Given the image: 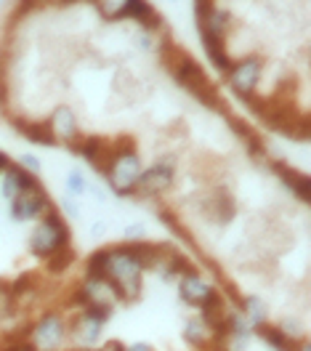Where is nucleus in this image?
Returning <instances> with one entry per match:
<instances>
[{
    "instance_id": "30",
    "label": "nucleus",
    "mask_w": 311,
    "mask_h": 351,
    "mask_svg": "<svg viewBox=\"0 0 311 351\" xmlns=\"http://www.w3.org/2000/svg\"><path fill=\"white\" fill-rule=\"evenodd\" d=\"M62 213H67L69 219H77L80 216V208H77V202H75V197H62Z\"/></svg>"
},
{
    "instance_id": "17",
    "label": "nucleus",
    "mask_w": 311,
    "mask_h": 351,
    "mask_svg": "<svg viewBox=\"0 0 311 351\" xmlns=\"http://www.w3.org/2000/svg\"><path fill=\"white\" fill-rule=\"evenodd\" d=\"M186 269H192L189 258H184L173 247H168V245L160 242V253H157V261L152 266V271L160 274V280H178Z\"/></svg>"
},
{
    "instance_id": "23",
    "label": "nucleus",
    "mask_w": 311,
    "mask_h": 351,
    "mask_svg": "<svg viewBox=\"0 0 311 351\" xmlns=\"http://www.w3.org/2000/svg\"><path fill=\"white\" fill-rule=\"evenodd\" d=\"M134 45H136V51H141V53H152L157 48H162V43H160V29L141 27L138 35L134 38Z\"/></svg>"
},
{
    "instance_id": "34",
    "label": "nucleus",
    "mask_w": 311,
    "mask_h": 351,
    "mask_svg": "<svg viewBox=\"0 0 311 351\" xmlns=\"http://www.w3.org/2000/svg\"><path fill=\"white\" fill-rule=\"evenodd\" d=\"M99 351H125V346H123L120 341H110V343H104Z\"/></svg>"
},
{
    "instance_id": "27",
    "label": "nucleus",
    "mask_w": 311,
    "mask_h": 351,
    "mask_svg": "<svg viewBox=\"0 0 311 351\" xmlns=\"http://www.w3.org/2000/svg\"><path fill=\"white\" fill-rule=\"evenodd\" d=\"M277 328H279V332H282L285 338H290V341H306L303 325H301L298 319H293V317L282 319V322H277Z\"/></svg>"
},
{
    "instance_id": "36",
    "label": "nucleus",
    "mask_w": 311,
    "mask_h": 351,
    "mask_svg": "<svg viewBox=\"0 0 311 351\" xmlns=\"http://www.w3.org/2000/svg\"><path fill=\"white\" fill-rule=\"evenodd\" d=\"M8 165H11V160H8V154H5V152H0V173H3V171H5Z\"/></svg>"
},
{
    "instance_id": "29",
    "label": "nucleus",
    "mask_w": 311,
    "mask_h": 351,
    "mask_svg": "<svg viewBox=\"0 0 311 351\" xmlns=\"http://www.w3.org/2000/svg\"><path fill=\"white\" fill-rule=\"evenodd\" d=\"M19 165L27 168L29 173H40V171H43V162H40V157H35V154H22Z\"/></svg>"
},
{
    "instance_id": "9",
    "label": "nucleus",
    "mask_w": 311,
    "mask_h": 351,
    "mask_svg": "<svg viewBox=\"0 0 311 351\" xmlns=\"http://www.w3.org/2000/svg\"><path fill=\"white\" fill-rule=\"evenodd\" d=\"M11 202V208H8V213H11V221H16V223H27V221H38L43 219L48 210H53V202L51 197L45 195V189L40 184H35L32 189H27L22 195H16L14 199H8Z\"/></svg>"
},
{
    "instance_id": "8",
    "label": "nucleus",
    "mask_w": 311,
    "mask_h": 351,
    "mask_svg": "<svg viewBox=\"0 0 311 351\" xmlns=\"http://www.w3.org/2000/svg\"><path fill=\"white\" fill-rule=\"evenodd\" d=\"M176 184V162L168 157L155 160L149 168H141V176L136 181V192L141 197H160Z\"/></svg>"
},
{
    "instance_id": "15",
    "label": "nucleus",
    "mask_w": 311,
    "mask_h": 351,
    "mask_svg": "<svg viewBox=\"0 0 311 351\" xmlns=\"http://www.w3.org/2000/svg\"><path fill=\"white\" fill-rule=\"evenodd\" d=\"M35 184H40L38 181V176L29 173L27 168H22L19 162H11L3 173H0V195L5 199H14L16 195H22L27 189H32Z\"/></svg>"
},
{
    "instance_id": "18",
    "label": "nucleus",
    "mask_w": 311,
    "mask_h": 351,
    "mask_svg": "<svg viewBox=\"0 0 311 351\" xmlns=\"http://www.w3.org/2000/svg\"><path fill=\"white\" fill-rule=\"evenodd\" d=\"M274 173H277V178L290 189V195H295L301 202H309L311 199L309 176L301 173V171H293V168H288L285 162H274Z\"/></svg>"
},
{
    "instance_id": "28",
    "label": "nucleus",
    "mask_w": 311,
    "mask_h": 351,
    "mask_svg": "<svg viewBox=\"0 0 311 351\" xmlns=\"http://www.w3.org/2000/svg\"><path fill=\"white\" fill-rule=\"evenodd\" d=\"M123 237H125V242L147 240V226H144V223H128V226L123 229Z\"/></svg>"
},
{
    "instance_id": "19",
    "label": "nucleus",
    "mask_w": 311,
    "mask_h": 351,
    "mask_svg": "<svg viewBox=\"0 0 311 351\" xmlns=\"http://www.w3.org/2000/svg\"><path fill=\"white\" fill-rule=\"evenodd\" d=\"M202 210H205L208 219L216 221V223H229L234 219V199L226 192H210L202 199Z\"/></svg>"
},
{
    "instance_id": "1",
    "label": "nucleus",
    "mask_w": 311,
    "mask_h": 351,
    "mask_svg": "<svg viewBox=\"0 0 311 351\" xmlns=\"http://www.w3.org/2000/svg\"><path fill=\"white\" fill-rule=\"evenodd\" d=\"M86 274L104 277L114 287L117 301H125V304L138 301L144 293V269L138 266L125 242L96 250L86 263Z\"/></svg>"
},
{
    "instance_id": "26",
    "label": "nucleus",
    "mask_w": 311,
    "mask_h": 351,
    "mask_svg": "<svg viewBox=\"0 0 311 351\" xmlns=\"http://www.w3.org/2000/svg\"><path fill=\"white\" fill-rule=\"evenodd\" d=\"M96 5L104 14V19H110V22H120L125 14V0H96Z\"/></svg>"
},
{
    "instance_id": "11",
    "label": "nucleus",
    "mask_w": 311,
    "mask_h": 351,
    "mask_svg": "<svg viewBox=\"0 0 311 351\" xmlns=\"http://www.w3.org/2000/svg\"><path fill=\"white\" fill-rule=\"evenodd\" d=\"M195 19H197V32H200L202 45L223 43L229 29H232V14L221 5H210L208 11L197 14Z\"/></svg>"
},
{
    "instance_id": "14",
    "label": "nucleus",
    "mask_w": 311,
    "mask_h": 351,
    "mask_svg": "<svg viewBox=\"0 0 311 351\" xmlns=\"http://www.w3.org/2000/svg\"><path fill=\"white\" fill-rule=\"evenodd\" d=\"M72 149H75L77 157H83L90 168H96V171L101 173L104 165H107V160L112 157V149H114V147H112L104 136H83Z\"/></svg>"
},
{
    "instance_id": "4",
    "label": "nucleus",
    "mask_w": 311,
    "mask_h": 351,
    "mask_svg": "<svg viewBox=\"0 0 311 351\" xmlns=\"http://www.w3.org/2000/svg\"><path fill=\"white\" fill-rule=\"evenodd\" d=\"M69 242H72V232H69V223L64 221V216L53 208V210H48L43 219L35 221V229H32V234H29V253L35 256V258H51L53 253H59V250H64L69 247Z\"/></svg>"
},
{
    "instance_id": "37",
    "label": "nucleus",
    "mask_w": 311,
    "mask_h": 351,
    "mask_svg": "<svg viewBox=\"0 0 311 351\" xmlns=\"http://www.w3.org/2000/svg\"><path fill=\"white\" fill-rule=\"evenodd\" d=\"M5 3H14V0H0V5H5Z\"/></svg>"
},
{
    "instance_id": "31",
    "label": "nucleus",
    "mask_w": 311,
    "mask_h": 351,
    "mask_svg": "<svg viewBox=\"0 0 311 351\" xmlns=\"http://www.w3.org/2000/svg\"><path fill=\"white\" fill-rule=\"evenodd\" d=\"M3 351H38L29 341H16V343H11V346H5Z\"/></svg>"
},
{
    "instance_id": "12",
    "label": "nucleus",
    "mask_w": 311,
    "mask_h": 351,
    "mask_svg": "<svg viewBox=\"0 0 311 351\" xmlns=\"http://www.w3.org/2000/svg\"><path fill=\"white\" fill-rule=\"evenodd\" d=\"M213 290H216V285L208 277H202L200 271H195V269H186L178 277V298H181V304H186L192 308H200Z\"/></svg>"
},
{
    "instance_id": "5",
    "label": "nucleus",
    "mask_w": 311,
    "mask_h": 351,
    "mask_svg": "<svg viewBox=\"0 0 311 351\" xmlns=\"http://www.w3.org/2000/svg\"><path fill=\"white\" fill-rule=\"evenodd\" d=\"M67 338L69 319L64 311H45L27 330V341L38 351H62Z\"/></svg>"
},
{
    "instance_id": "33",
    "label": "nucleus",
    "mask_w": 311,
    "mask_h": 351,
    "mask_svg": "<svg viewBox=\"0 0 311 351\" xmlns=\"http://www.w3.org/2000/svg\"><path fill=\"white\" fill-rule=\"evenodd\" d=\"M125 351H155V349H152L147 341H136V343H131V346H128Z\"/></svg>"
},
{
    "instance_id": "21",
    "label": "nucleus",
    "mask_w": 311,
    "mask_h": 351,
    "mask_svg": "<svg viewBox=\"0 0 311 351\" xmlns=\"http://www.w3.org/2000/svg\"><path fill=\"white\" fill-rule=\"evenodd\" d=\"M240 311L245 314V319L250 322V328H261V325H266L269 322V306L258 298V295H245L242 301H240Z\"/></svg>"
},
{
    "instance_id": "6",
    "label": "nucleus",
    "mask_w": 311,
    "mask_h": 351,
    "mask_svg": "<svg viewBox=\"0 0 311 351\" xmlns=\"http://www.w3.org/2000/svg\"><path fill=\"white\" fill-rule=\"evenodd\" d=\"M110 314L112 311L93 308V306L77 308V314L69 319V338H72L80 349H93V346L101 341V332L107 328Z\"/></svg>"
},
{
    "instance_id": "25",
    "label": "nucleus",
    "mask_w": 311,
    "mask_h": 351,
    "mask_svg": "<svg viewBox=\"0 0 311 351\" xmlns=\"http://www.w3.org/2000/svg\"><path fill=\"white\" fill-rule=\"evenodd\" d=\"M72 263H75V250H72V247H64V250L53 253L51 258H45V266H48V271H53V274H62V271H67Z\"/></svg>"
},
{
    "instance_id": "38",
    "label": "nucleus",
    "mask_w": 311,
    "mask_h": 351,
    "mask_svg": "<svg viewBox=\"0 0 311 351\" xmlns=\"http://www.w3.org/2000/svg\"><path fill=\"white\" fill-rule=\"evenodd\" d=\"M75 351H93V349H75Z\"/></svg>"
},
{
    "instance_id": "22",
    "label": "nucleus",
    "mask_w": 311,
    "mask_h": 351,
    "mask_svg": "<svg viewBox=\"0 0 311 351\" xmlns=\"http://www.w3.org/2000/svg\"><path fill=\"white\" fill-rule=\"evenodd\" d=\"M202 48H205V56H208V62H210V66H213L216 72H221V75H226V72L232 69V64H234V59H232V53H229V48H226V43L202 45Z\"/></svg>"
},
{
    "instance_id": "20",
    "label": "nucleus",
    "mask_w": 311,
    "mask_h": 351,
    "mask_svg": "<svg viewBox=\"0 0 311 351\" xmlns=\"http://www.w3.org/2000/svg\"><path fill=\"white\" fill-rule=\"evenodd\" d=\"M14 125L27 141L43 144V147H56V138L48 128V120H14Z\"/></svg>"
},
{
    "instance_id": "32",
    "label": "nucleus",
    "mask_w": 311,
    "mask_h": 351,
    "mask_svg": "<svg viewBox=\"0 0 311 351\" xmlns=\"http://www.w3.org/2000/svg\"><path fill=\"white\" fill-rule=\"evenodd\" d=\"M107 229H110V226H107L104 221H96V223H93V229H90V234H93V237H104V234H107Z\"/></svg>"
},
{
    "instance_id": "35",
    "label": "nucleus",
    "mask_w": 311,
    "mask_h": 351,
    "mask_svg": "<svg viewBox=\"0 0 311 351\" xmlns=\"http://www.w3.org/2000/svg\"><path fill=\"white\" fill-rule=\"evenodd\" d=\"M43 5H72V3H77V0H40Z\"/></svg>"
},
{
    "instance_id": "39",
    "label": "nucleus",
    "mask_w": 311,
    "mask_h": 351,
    "mask_svg": "<svg viewBox=\"0 0 311 351\" xmlns=\"http://www.w3.org/2000/svg\"><path fill=\"white\" fill-rule=\"evenodd\" d=\"M168 3H176V0H168Z\"/></svg>"
},
{
    "instance_id": "16",
    "label": "nucleus",
    "mask_w": 311,
    "mask_h": 351,
    "mask_svg": "<svg viewBox=\"0 0 311 351\" xmlns=\"http://www.w3.org/2000/svg\"><path fill=\"white\" fill-rule=\"evenodd\" d=\"M184 341L200 351H205V349L219 351V335H216V330L210 328L200 314L186 319V325H184Z\"/></svg>"
},
{
    "instance_id": "7",
    "label": "nucleus",
    "mask_w": 311,
    "mask_h": 351,
    "mask_svg": "<svg viewBox=\"0 0 311 351\" xmlns=\"http://www.w3.org/2000/svg\"><path fill=\"white\" fill-rule=\"evenodd\" d=\"M226 80H229L232 93H237L245 101H253L258 88H261V80H264V62H261V56H245L240 62H234L232 69L226 72Z\"/></svg>"
},
{
    "instance_id": "24",
    "label": "nucleus",
    "mask_w": 311,
    "mask_h": 351,
    "mask_svg": "<svg viewBox=\"0 0 311 351\" xmlns=\"http://www.w3.org/2000/svg\"><path fill=\"white\" fill-rule=\"evenodd\" d=\"M64 186H67V195L69 197H86V195H88V178H86V176H83V171H77V168H75V171H69L67 173V181H64Z\"/></svg>"
},
{
    "instance_id": "10",
    "label": "nucleus",
    "mask_w": 311,
    "mask_h": 351,
    "mask_svg": "<svg viewBox=\"0 0 311 351\" xmlns=\"http://www.w3.org/2000/svg\"><path fill=\"white\" fill-rule=\"evenodd\" d=\"M72 304L77 308L93 306V308L112 311L114 304H117V293H114V287H112L104 277H90V274H86V280L80 282L75 298H72Z\"/></svg>"
},
{
    "instance_id": "13",
    "label": "nucleus",
    "mask_w": 311,
    "mask_h": 351,
    "mask_svg": "<svg viewBox=\"0 0 311 351\" xmlns=\"http://www.w3.org/2000/svg\"><path fill=\"white\" fill-rule=\"evenodd\" d=\"M48 128L53 133L56 144H64V147H75L83 131H80V123H77V114L69 110V107H56L48 117Z\"/></svg>"
},
{
    "instance_id": "2",
    "label": "nucleus",
    "mask_w": 311,
    "mask_h": 351,
    "mask_svg": "<svg viewBox=\"0 0 311 351\" xmlns=\"http://www.w3.org/2000/svg\"><path fill=\"white\" fill-rule=\"evenodd\" d=\"M162 59H165V64L171 69L173 80H176L181 88H186L197 101L208 104V107L219 104L216 86L210 83V77L205 75V69H202L189 53H184V51H178V48H165V45H162Z\"/></svg>"
},
{
    "instance_id": "3",
    "label": "nucleus",
    "mask_w": 311,
    "mask_h": 351,
    "mask_svg": "<svg viewBox=\"0 0 311 351\" xmlns=\"http://www.w3.org/2000/svg\"><path fill=\"white\" fill-rule=\"evenodd\" d=\"M141 157L128 138H120V147L112 149V157L107 160L101 176H107V184L117 197H131L136 192V181L141 176Z\"/></svg>"
}]
</instances>
